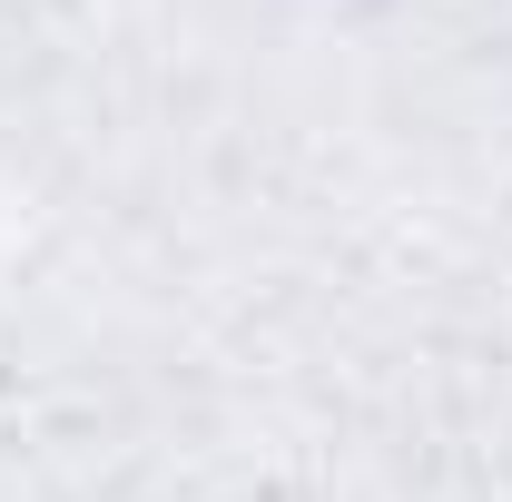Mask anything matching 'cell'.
<instances>
[{"instance_id": "obj_1", "label": "cell", "mask_w": 512, "mask_h": 502, "mask_svg": "<svg viewBox=\"0 0 512 502\" xmlns=\"http://www.w3.org/2000/svg\"><path fill=\"white\" fill-rule=\"evenodd\" d=\"M0 256H10V197H0Z\"/></svg>"}]
</instances>
